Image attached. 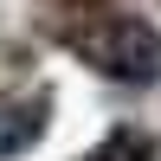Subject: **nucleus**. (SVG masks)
I'll list each match as a JSON object with an SVG mask.
<instances>
[{
    "label": "nucleus",
    "mask_w": 161,
    "mask_h": 161,
    "mask_svg": "<svg viewBox=\"0 0 161 161\" xmlns=\"http://www.w3.org/2000/svg\"><path fill=\"white\" fill-rule=\"evenodd\" d=\"M155 148H148V136L142 129H110V136L90 148V161H148Z\"/></svg>",
    "instance_id": "3"
},
{
    "label": "nucleus",
    "mask_w": 161,
    "mask_h": 161,
    "mask_svg": "<svg viewBox=\"0 0 161 161\" xmlns=\"http://www.w3.org/2000/svg\"><path fill=\"white\" fill-rule=\"evenodd\" d=\"M77 58L90 71L116 77V84H155L161 77V39L142 19H110V26H97V32L77 39Z\"/></svg>",
    "instance_id": "1"
},
{
    "label": "nucleus",
    "mask_w": 161,
    "mask_h": 161,
    "mask_svg": "<svg viewBox=\"0 0 161 161\" xmlns=\"http://www.w3.org/2000/svg\"><path fill=\"white\" fill-rule=\"evenodd\" d=\"M32 136H39V103H13V110H0V161L19 155Z\"/></svg>",
    "instance_id": "2"
}]
</instances>
